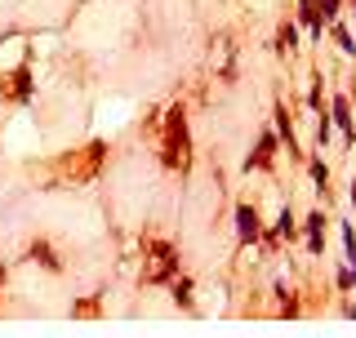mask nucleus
<instances>
[{
	"label": "nucleus",
	"instance_id": "f257e3e1",
	"mask_svg": "<svg viewBox=\"0 0 356 338\" xmlns=\"http://www.w3.org/2000/svg\"><path fill=\"white\" fill-rule=\"evenodd\" d=\"M325 209H312L303 223H298V227H303V241H307V254L312 258H325Z\"/></svg>",
	"mask_w": 356,
	"mask_h": 338
},
{
	"label": "nucleus",
	"instance_id": "7ed1b4c3",
	"mask_svg": "<svg viewBox=\"0 0 356 338\" xmlns=\"http://www.w3.org/2000/svg\"><path fill=\"white\" fill-rule=\"evenodd\" d=\"M236 241L241 245L263 241V218H259V209H254V205H236Z\"/></svg>",
	"mask_w": 356,
	"mask_h": 338
},
{
	"label": "nucleus",
	"instance_id": "6e6552de",
	"mask_svg": "<svg viewBox=\"0 0 356 338\" xmlns=\"http://www.w3.org/2000/svg\"><path fill=\"white\" fill-rule=\"evenodd\" d=\"M312 5H316V14H321V22H339L343 18V0H312Z\"/></svg>",
	"mask_w": 356,
	"mask_h": 338
},
{
	"label": "nucleus",
	"instance_id": "9d476101",
	"mask_svg": "<svg viewBox=\"0 0 356 338\" xmlns=\"http://www.w3.org/2000/svg\"><path fill=\"white\" fill-rule=\"evenodd\" d=\"M276 40H281V49H298V27H294V22H285Z\"/></svg>",
	"mask_w": 356,
	"mask_h": 338
},
{
	"label": "nucleus",
	"instance_id": "20e7f679",
	"mask_svg": "<svg viewBox=\"0 0 356 338\" xmlns=\"http://www.w3.org/2000/svg\"><path fill=\"white\" fill-rule=\"evenodd\" d=\"M330 36H334V45H339V54L343 58H356V31L348 27V22H330Z\"/></svg>",
	"mask_w": 356,
	"mask_h": 338
},
{
	"label": "nucleus",
	"instance_id": "4468645a",
	"mask_svg": "<svg viewBox=\"0 0 356 338\" xmlns=\"http://www.w3.org/2000/svg\"><path fill=\"white\" fill-rule=\"evenodd\" d=\"M352 27H356V5H352Z\"/></svg>",
	"mask_w": 356,
	"mask_h": 338
},
{
	"label": "nucleus",
	"instance_id": "39448f33",
	"mask_svg": "<svg viewBox=\"0 0 356 338\" xmlns=\"http://www.w3.org/2000/svg\"><path fill=\"white\" fill-rule=\"evenodd\" d=\"M339 236H343V263L356 267V223L352 218H339Z\"/></svg>",
	"mask_w": 356,
	"mask_h": 338
},
{
	"label": "nucleus",
	"instance_id": "1a4fd4ad",
	"mask_svg": "<svg viewBox=\"0 0 356 338\" xmlns=\"http://www.w3.org/2000/svg\"><path fill=\"white\" fill-rule=\"evenodd\" d=\"M334 289H339V294H356V267H352V263L339 267V276H334Z\"/></svg>",
	"mask_w": 356,
	"mask_h": 338
},
{
	"label": "nucleus",
	"instance_id": "f03ea898",
	"mask_svg": "<svg viewBox=\"0 0 356 338\" xmlns=\"http://www.w3.org/2000/svg\"><path fill=\"white\" fill-rule=\"evenodd\" d=\"M330 116H334V125L343 129V138L356 143V116H352V98H348V89H334V94H330Z\"/></svg>",
	"mask_w": 356,
	"mask_h": 338
},
{
	"label": "nucleus",
	"instance_id": "423d86ee",
	"mask_svg": "<svg viewBox=\"0 0 356 338\" xmlns=\"http://www.w3.org/2000/svg\"><path fill=\"white\" fill-rule=\"evenodd\" d=\"M307 174H312V183H316V191L325 196V191H330V165L321 161V156H312V161H307Z\"/></svg>",
	"mask_w": 356,
	"mask_h": 338
},
{
	"label": "nucleus",
	"instance_id": "9b49d317",
	"mask_svg": "<svg viewBox=\"0 0 356 338\" xmlns=\"http://www.w3.org/2000/svg\"><path fill=\"white\" fill-rule=\"evenodd\" d=\"M339 316H348V321H356V303H343V307H339Z\"/></svg>",
	"mask_w": 356,
	"mask_h": 338
},
{
	"label": "nucleus",
	"instance_id": "f8f14e48",
	"mask_svg": "<svg viewBox=\"0 0 356 338\" xmlns=\"http://www.w3.org/2000/svg\"><path fill=\"white\" fill-rule=\"evenodd\" d=\"M348 205L356 209V178H352V183H348Z\"/></svg>",
	"mask_w": 356,
	"mask_h": 338
},
{
	"label": "nucleus",
	"instance_id": "ddd939ff",
	"mask_svg": "<svg viewBox=\"0 0 356 338\" xmlns=\"http://www.w3.org/2000/svg\"><path fill=\"white\" fill-rule=\"evenodd\" d=\"M348 98H352V103H356V76H352V85H348Z\"/></svg>",
	"mask_w": 356,
	"mask_h": 338
},
{
	"label": "nucleus",
	"instance_id": "0eeeda50",
	"mask_svg": "<svg viewBox=\"0 0 356 338\" xmlns=\"http://www.w3.org/2000/svg\"><path fill=\"white\" fill-rule=\"evenodd\" d=\"M325 98H330V94H325V81H321V76H316V81H312V89H307V111H312V116L330 107Z\"/></svg>",
	"mask_w": 356,
	"mask_h": 338
}]
</instances>
